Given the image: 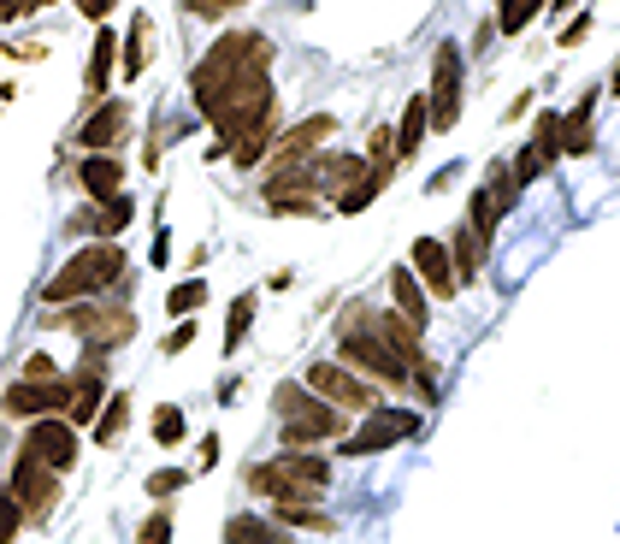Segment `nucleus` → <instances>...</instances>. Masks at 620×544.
I'll list each match as a JSON object with an SVG mask.
<instances>
[{
  "mask_svg": "<svg viewBox=\"0 0 620 544\" xmlns=\"http://www.w3.org/2000/svg\"><path fill=\"white\" fill-rule=\"evenodd\" d=\"M189 95H196L201 118H213L219 130L213 155H231L237 136H249L261 118H272V42L261 30L219 36L189 72Z\"/></svg>",
  "mask_w": 620,
  "mask_h": 544,
  "instance_id": "nucleus-1",
  "label": "nucleus"
},
{
  "mask_svg": "<svg viewBox=\"0 0 620 544\" xmlns=\"http://www.w3.org/2000/svg\"><path fill=\"white\" fill-rule=\"evenodd\" d=\"M125 272L130 266H125V249H118V243H90V249H77L72 261L42 284V296L54 302V308H65V302H90V296L107 291V284L125 279Z\"/></svg>",
  "mask_w": 620,
  "mask_h": 544,
  "instance_id": "nucleus-2",
  "label": "nucleus"
},
{
  "mask_svg": "<svg viewBox=\"0 0 620 544\" xmlns=\"http://www.w3.org/2000/svg\"><path fill=\"white\" fill-rule=\"evenodd\" d=\"M272 408L284 420V444L290 450H307V444H325V438H343V408H332L325 397H314L307 385H279L272 390Z\"/></svg>",
  "mask_w": 620,
  "mask_h": 544,
  "instance_id": "nucleus-3",
  "label": "nucleus"
},
{
  "mask_svg": "<svg viewBox=\"0 0 620 544\" xmlns=\"http://www.w3.org/2000/svg\"><path fill=\"white\" fill-rule=\"evenodd\" d=\"M337 349H343V367H355L360 379H378V385H408V362L396 355L385 337L372 332L367 308H349V320L337 326Z\"/></svg>",
  "mask_w": 620,
  "mask_h": 544,
  "instance_id": "nucleus-4",
  "label": "nucleus"
},
{
  "mask_svg": "<svg viewBox=\"0 0 620 544\" xmlns=\"http://www.w3.org/2000/svg\"><path fill=\"white\" fill-rule=\"evenodd\" d=\"M461 90H467V72H461V48L455 42H438L432 54V90H425V118H432V130H455L461 118Z\"/></svg>",
  "mask_w": 620,
  "mask_h": 544,
  "instance_id": "nucleus-5",
  "label": "nucleus"
},
{
  "mask_svg": "<svg viewBox=\"0 0 620 544\" xmlns=\"http://www.w3.org/2000/svg\"><path fill=\"white\" fill-rule=\"evenodd\" d=\"M425 420H420V408H372L360 427L343 438V456H378V450H396V444H408L413 432H420Z\"/></svg>",
  "mask_w": 620,
  "mask_h": 544,
  "instance_id": "nucleus-6",
  "label": "nucleus"
},
{
  "mask_svg": "<svg viewBox=\"0 0 620 544\" xmlns=\"http://www.w3.org/2000/svg\"><path fill=\"white\" fill-rule=\"evenodd\" d=\"M307 390L325 397L332 408H349V415H372V408H378V390L360 379L355 367H343V362H314V367H307Z\"/></svg>",
  "mask_w": 620,
  "mask_h": 544,
  "instance_id": "nucleus-7",
  "label": "nucleus"
},
{
  "mask_svg": "<svg viewBox=\"0 0 620 544\" xmlns=\"http://www.w3.org/2000/svg\"><path fill=\"white\" fill-rule=\"evenodd\" d=\"M7 491L19 498V509H24L30 521H48V515H54V503H60V473H54V468H42L36 456H24V450H19Z\"/></svg>",
  "mask_w": 620,
  "mask_h": 544,
  "instance_id": "nucleus-8",
  "label": "nucleus"
},
{
  "mask_svg": "<svg viewBox=\"0 0 620 544\" xmlns=\"http://www.w3.org/2000/svg\"><path fill=\"white\" fill-rule=\"evenodd\" d=\"M24 456H36L42 468H54V473H72L77 468V427L65 415H42V420H30V432H24Z\"/></svg>",
  "mask_w": 620,
  "mask_h": 544,
  "instance_id": "nucleus-9",
  "label": "nucleus"
},
{
  "mask_svg": "<svg viewBox=\"0 0 620 544\" xmlns=\"http://www.w3.org/2000/svg\"><path fill=\"white\" fill-rule=\"evenodd\" d=\"M65 402H72V379H19L0 397L12 420H42V415H65Z\"/></svg>",
  "mask_w": 620,
  "mask_h": 544,
  "instance_id": "nucleus-10",
  "label": "nucleus"
},
{
  "mask_svg": "<svg viewBox=\"0 0 620 544\" xmlns=\"http://www.w3.org/2000/svg\"><path fill=\"white\" fill-rule=\"evenodd\" d=\"M408 266H413V279L425 284V296L450 302V296L461 291V279H455V261H450V243H438V237H413V249H408Z\"/></svg>",
  "mask_w": 620,
  "mask_h": 544,
  "instance_id": "nucleus-11",
  "label": "nucleus"
},
{
  "mask_svg": "<svg viewBox=\"0 0 620 544\" xmlns=\"http://www.w3.org/2000/svg\"><path fill=\"white\" fill-rule=\"evenodd\" d=\"M125 136H130V101H118V95H113V101H101V107L77 125V143H83V148H95V155H113V148L125 143Z\"/></svg>",
  "mask_w": 620,
  "mask_h": 544,
  "instance_id": "nucleus-12",
  "label": "nucleus"
},
{
  "mask_svg": "<svg viewBox=\"0 0 620 544\" xmlns=\"http://www.w3.org/2000/svg\"><path fill=\"white\" fill-rule=\"evenodd\" d=\"M332 130H337V118H332V113H314V118H302L290 136H279V143H272V155H279V172H284V166H296V160H307L314 148H325V143H332Z\"/></svg>",
  "mask_w": 620,
  "mask_h": 544,
  "instance_id": "nucleus-13",
  "label": "nucleus"
},
{
  "mask_svg": "<svg viewBox=\"0 0 620 544\" xmlns=\"http://www.w3.org/2000/svg\"><path fill=\"white\" fill-rule=\"evenodd\" d=\"M77 184H83L90 201H113V196H125V166H118L113 155H90L77 166Z\"/></svg>",
  "mask_w": 620,
  "mask_h": 544,
  "instance_id": "nucleus-14",
  "label": "nucleus"
},
{
  "mask_svg": "<svg viewBox=\"0 0 620 544\" xmlns=\"http://www.w3.org/2000/svg\"><path fill=\"white\" fill-rule=\"evenodd\" d=\"M390 302H396V314L408 320L413 332H425V284L413 279V266H390Z\"/></svg>",
  "mask_w": 620,
  "mask_h": 544,
  "instance_id": "nucleus-15",
  "label": "nucleus"
},
{
  "mask_svg": "<svg viewBox=\"0 0 620 544\" xmlns=\"http://www.w3.org/2000/svg\"><path fill=\"white\" fill-rule=\"evenodd\" d=\"M113 72H118V36L101 24L95 30V48H90V72H83V90L101 101V95H107V83H113Z\"/></svg>",
  "mask_w": 620,
  "mask_h": 544,
  "instance_id": "nucleus-16",
  "label": "nucleus"
},
{
  "mask_svg": "<svg viewBox=\"0 0 620 544\" xmlns=\"http://www.w3.org/2000/svg\"><path fill=\"white\" fill-rule=\"evenodd\" d=\"M225 544H296L284 521H266V515H231L225 521Z\"/></svg>",
  "mask_w": 620,
  "mask_h": 544,
  "instance_id": "nucleus-17",
  "label": "nucleus"
},
{
  "mask_svg": "<svg viewBox=\"0 0 620 544\" xmlns=\"http://www.w3.org/2000/svg\"><path fill=\"white\" fill-rule=\"evenodd\" d=\"M396 155H420V143H425V136H432V118H425V95H413L408 101V107H402V118H396Z\"/></svg>",
  "mask_w": 620,
  "mask_h": 544,
  "instance_id": "nucleus-18",
  "label": "nucleus"
},
{
  "mask_svg": "<svg viewBox=\"0 0 620 544\" xmlns=\"http://www.w3.org/2000/svg\"><path fill=\"white\" fill-rule=\"evenodd\" d=\"M485 249H491V237H479L473 226H461V231H455L450 261H455V279H461V284H473L479 272H485Z\"/></svg>",
  "mask_w": 620,
  "mask_h": 544,
  "instance_id": "nucleus-19",
  "label": "nucleus"
},
{
  "mask_svg": "<svg viewBox=\"0 0 620 544\" xmlns=\"http://www.w3.org/2000/svg\"><path fill=\"white\" fill-rule=\"evenodd\" d=\"M591 107H597V95H579V107L561 113V155H591V148H597V136H591Z\"/></svg>",
  "mask_w": 620,
  "mask_h": 544,
  "instance_id": "nucleus-20",
  "label": "nucleus"
},
{
  "mask_svg": "<svg viewBox=\"0 0 620 544\" xmlns=\"http://www.w3.org/2000/svg\"><path fill=\"white\" fill-rule=\"evenodd\" d=\"M279 468L290 473V480L296 485H307V491H325L332 485V462H325V456H307V450H284L279 456Z\"/></svg>",
  "mask_w": 620,
  "mask_h": 544,
  "instance_id": "nucleus-21",
  "label": "nucleus"
},
{
  "mask_svg": "<svg viewBox=\"0 0 620 544\" xmlns=\"http://www.w3.org/2000/svg\"><path fill=\"white\" fill-rule=\"evenodd\" d=\"M125 427H130V397L118 390V397H107V402H101V415H95V444H118Z\"/></svg>",
  "mask_w": 620,
  "mask_h": 544,
  "instance_id": "nucleus-22",
  "label": "nucleus"
},
{
  "mask_svg": "<svg viewBox=\"0 0 620 544\" xmlns=\"http://www.w3.org/2000/svg\"><path fill=\"white\" fill-rule=\"evenodd\" d=\"M148 36H154V19H148V12H136V19H130V36H125V83L143 77V65H148Z\"/></svg>",
  "mask_w": 620,
  "mask_h": 544,
  "instance_id": "nucleus-23",
  "label": "nucleus"
},
{
  "mask_svg": "<svg viewBox=\"0 0 620 544\" xmlns=\"http://www.w3.org/2000/svg\"><path fill=\"white\" fill-rule=\"evenodd\" d=\"M549 0H496V36H521Z\"/></svg>",
  "mask_w": 620,
  "mask_h": 544,
  "instance_id": "nucleus-24",
  "label": "nucleus"
},
{
  "mask_svg": "<svg viewBox=\"0 0 620 544\" xmlns=\"http://www.w3.org/2000/svg\"><path fill=\"white\" fill-rule=\"evenodd\" d=\"M479 190H485L491 201H496V213H514V201H521V184H514V172H508V160H496L491 172H485V184H479Z\"/></svg>",
  "mask_w": 620,
  "mask_h": 544,
  "instance_id": "nucleus-25",
  "label": "nucleus"
},
{
  "mask_svg": "<svg viewBox=\"0 0 620 544\" xmlns=\"http://www.w3.org/2000/svg\"><path fill=\"white\" fill-rule=\"evenodd\" d=\"M532 148L544 155V166L561 160V113H538V118H532Z\"/></svg>",
  "mask_w": 620,
  "mask_h": 544,
  "instance_id": "nucleus-26",
  "label": "nucleus"
},
{
  "mask_svg": "<svg viewBox=\"0 0 620 544\" xmlns=\"http://www.w3.org/2000/svg\"><path fill=\"white\" fill-rule=\"evenodd\" d=\"M284 526H307V533H337V521L325 515V509H314V503H279L272 509Z\"/></svg>",
  "mask_w": 620,
  "mask_h": 544,
  "instance_id": "nucleus-27",
  "label": "nucleus"
},
{
  "mask_svg": "<svg viewBox=\"0 0 620 544\" xmlns=\"http://www.w3.org/2000/svg\"><path fill=\"white\" fill-rule=\"evenodd\" d=\"M249 326H254V291H243V296L231 302V320H225V355H237V349H243Z\"/></svg>",
  "mask_w": 620,
  "mask_h": 544,
  "instance_id": "nucleus-28",
  "label": "nucleus"
},
{
  "mask_svg": "<svg viewBox=\"0 0 620 544\" xmlns=\"http://www.w3.org/2000/svg\"><path fill=\"white\" fill-rule=\"evenodd\" d=\"M207 302V279H183V284H171V296H166V314H196Z\"/></svg>",
  "mask_w": 620,
  "mask_h": 544,
  "instance_id": "nucleus-29",
  "label": "nucleus"
},
{
  "mask_svg": "<svg viewBox=\"0 0 620 544\" xmlns=\"http://www.w3.org/2000/svg\"><path fill=\"white\" fill-rule=\"evenodd\" d=\"M508 172H514V184H521V190H526V184H538V178L549 172V166H544V155H538V148H532V143H526V148H521V155H514V160H508Z\"/></svg>",
  "mask_w": 620,
  "mask_h": 544,
  "instance_id": "nucleus-30",
  "label": "nucleus"
},
{
  "mask_svg": "<svg viewBox=\"0 0 620 544\" xmlns=\"http://www.w3.org/2000/svg\"><path fill=\"white\" fill-rule=\"evenodd\" d=\"M154 444H166V450H171V444H183V408H171V402H166L160 415H154Z\"/></svg>",
  "mask_w": 620,
  "mask_h": 544,
  "instance_id": "nucleus-31",
  "label": "nucleus"
},
{
  "mask_svg": "<svg viewBox=\"0 0 620 544\" xmlns=\"http://www.w3.org/2000/svg\"><path fill=\"white\" fill-rule=\"evenodd\" d=\"M19 526H24V509H19V498H12L7 485H0V544L19 538Z\"/></svg>",
  "mask_w": 620,
  "mask_h": 544,
  "instance_id": "nucleus-32",
  "label": "nucleus"
},
{
  "mask_svg": "<svg viewBox=\"0 0 620 544\" xmlns=\"http://www.w3.org/2000/svg\"><path fill=\"white\" fill-rule=\"evenodd\" d=\"M136 544H171V509H154L143 521V533H136Z\"/></svg>",
  "mask_w": 620,
  "mask_h": 544,
  "instance_id": "nucleus-33",
  "label": "nucleus"
},
{
  "mask_svg": "<svg viewBox=\"0 0 620 544\" xmlns=\"http://www.w3.org/2000/svg\"><path fill=\"white\" fill-rule=\"evenodd\" d=\"M171 491H183V473H178V468L148 473V498H171Z\"/></svg>",
  "mask_w": 620,
  "mask_h": 544,
  "instance_id": "nucleus-34",
  "label": "nucleus"
},
{
  "mask_svg": "<svg viewBox=\"0 0 620 544\" xmlns=\"http://www.w3.org/2000/svg\"><path fill=\"white\" fill-rule=\"evenodd\" d=\"M585 36H591V12H579V19H567V24H561V36H556V42H561V48H579Z\"/></svg>",
  "mask_w": 620,
  "mask_h": 544,
  "instance_id": "nucleus-35",
  "label": "nucleus"
},
{
  "mask_svg": "<svg viewBox=\"0 0 620 544\" xmlns=\"http://www.w3.org/2000/svg\"><path fill=\"white\" fill-rule=\"evenodd\" d=\"M189 12H201V19H219V12H231V7H249V0H183Z\"/></svg>",
  "mask_w": 620,
  "mask_h": 544,
  "instance_id": "nucleus-36",
  "label": "nucleus"
},
{
  "mask_svg": "<svg viewBox=\"0 0 620 544\" xmlns=\"http://www.w3.org/2000/svg\"><path fill=\"white\" fill-rule=\"evenodd\" d=\"M24 379H60V367L48 362V355H30V362H24Z\"/></svg>",
  "mask_w": 620,
  "mask_h": 544,
  "instance_id": "nucleus-37",
  "label": "nucleus"
},
{
  "mask_svg": "<svg viewBox=\"0 0 620 544\" xmlns=\"http://www.w3.org/2000/svg\"><path fill=\"white\" fill-rule=\"evenodd\" d=\"M189 344H196V320H183V326L166 337V355H178V349H189Z\"/></svg>",
  "mask_w": 620,
  "mask_h": 544,
  "instance_id": "nucleus-38",
  "label": "nucleus"
},
{
  "mask_svg": "<svg viewBox=\"0 0 620 544\" xmlns=\"http://www.w3.org/2000/svg\"><path fill=\"white\" fill-rule=\"evenodd\" d=\"M113 7H118V0H77V12H83V19H107Z\"/></svg>",
  "mask_w": 620,
  "mask_h": 544,
  "instance_id": "nucleus-39",
  "label": "nucleus"
},
{
  "mask_svg": "<svg viewBox=\"0 0 620 544\" xmlns=\"http://www.w3.org/2000/svg\"><path fill=\"white\" fill-rule=\"evenodd\" d=\"M36 0H0V19H19V12H30Z\"/></svg>",
  "mask_w": 620,
  "mask_h": 544,
  "instance_id": "nucleus-40",
  "label": "nucleus"
},
{
  "mask_svg": "<svg viewBox=\"0 0 620 544\" xmlns=\"http://www.w3.org/2000/svg\"><path fill=\"white\" fill-rule=\"evenodd\" d=\"M574 7H579V0H549L544 12H556V19H567V12H574Z\"/></svg>",
  "mask_w": 620,
  "mask_h": 544,
  "instance_id": "nucleus-41",
  "label": "nucleus"
},
{
  "mask_svg": "<svg viewBox=\"0 0 620 544\" xmlns=\"http://www.w3.org/2000/svg\"><path fill=\"white\" fill-rule=\"evenodd\" d=\"M609 90H614V95H620V60H614V77H609Z\"/></svg>",
  "mask_w": 620,
  "mask_h": 544,
  "instance_id": "nucleus-42",
  "label": "nucleus"
}]
</instances>
